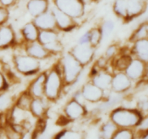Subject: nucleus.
<instances>
[{
    "label": "nucleus",
    "instance_id": "nucleus-7",
    "mask_svg": "<svg viewBox=\"0 0 148 139\" xmlns=\"http://www.w3.org/2000/svg\"><path fill=\"white\" fill-rule=\"evenodd\" d=\"M143 70V66L140 61L133 62L130 64V68L128 69V74L132 78H137L142 74Z\"/></svg>",
    "mask_w": 148,
    "mask_h": 139
},
{
    "label": "nucleus",
    "instance_id": "nucleus-16",
    "mask_svg": "<svg viewBox=\"0 0 148 139\" xmlns=\"http://www.w3.org/2000/svg\"><path fill=\"white\" fill-rule=\"evenodd\" d=\"M145 138H148V134L147 136H145Z\"/></svg>",
    "mask_w": 148,
    "mask_h": 139
},
{
    "label": "nucleus",
    "instance_id": "nucleus-6",
    "mask_svg": "<svg viewBox=\"0 0 148 139\" xmlns=\"http://www.w3.org/2000/svg\"><path fill=\"white\" fill-rule=\"evenodd\" d=\"M143 7V0H127V12L129 14H138L139 12H140Z\"/></svg>",
    "mask_w": 148,
    "mask_h": 139
},
{
    "label": "nucleus",
    "instance_id": "nucleus-9",
    "mask_svg": "<svg viewBox=\"0 0 148 139\" xmlns=\"http://www.w3.org/2000/svg\"><path fill=\"white\" fill-rule=\"evenodd\" d=\"M27 33L25 35L27 36V38L30 39V40H34L36 37H37V34H36V32L35 30V28H33V27H31V25H28L27 27Z\"/></svg>",
    "mask_w": 148,
    "mask_h": 139
},
{
    "label": "nucleus",
    "instance_id": "nucleus-10",
    "mask_svg": "<svg viewBox=\"0 0 148 139\" xmlns=\"http://www.w3.org/2000/svg\"><path fill=\"white\" fill-rule=\"evenodd\" d=\"M8 17V12L6 7H0V25H2L3 22L6 21Z\"/></svg>",
    "mask_w": 148,
    "mask_h": 139
},
{
    "label": "nucleus",
    "instance_id": "nucleus-14",
    "mask_svg": "<svg viewBox=\"0 0 148 139\" xmlns=\"http://www.w3.org/2000/svg\"><path fill=\"white\" fill-rule=\"evenodd\" d=\"M141 108H143L144 110H148V99L147 100H145L141 102Z\"/></svg>",
    "mask_w": 148,
    "mask_h": 139
},
{
    "label": "nucleus",
    "instance_id": "nucleus-13",
    "mask_svg": "<svg viewBox=\"0 0 148 139\" xmlns=\"http://www.w3.org/2000/svg\"><path fill=\"white\" fill-rule=\"evenodd\" d=\"M4 85H5V80H4L2 74H0V90L4 89Z\"/></svg>",
    "mask_w": 148,
    "mask_h": 139
},
{
    "label": "nucleus",
    "instance_id": "nucleus-2",
    "mask_svg": "<svg viewBox=\"0 0 148 139\" xmlns=\"http://www.w3.org/2000/svg\"><path fill=\"white\" fill-rule=\"evenodd\" d=\"M114 120L119 125L123 126H130L138 123L140 116L137 113L133 111H120L119 112L115 113L114 115Z\"/></svg>",
    "mask_w": 148,
    "mask_h": 139
},
{
    "label": "nucleus",
    "instance_id": "nucleus-8",
    "mask_svg": "<svg viewBox=\"0 0 148 139\" xmlns=\"http://www.w3.org/2000/svg\"><path fill=\"white\" fill-rule=\"evenodd\" d=\"M137 51L139 56L145 60H148V41L142 40L137 44Z\"/></svg>",
    "mask_w": 148,
    "mask_h": 139
},
{
    "label": "nucleus",
    "instance_id": "nucleus-3",
    "mask_svg": "<svg viewBox=\"0 0 148 139\" xmlns=\"http://www.w3.org/2000/svg\"><path fill=\"white\" fill-rule=\"evenodd\" d=\"M27 7L33 14H43L47 9L48 1L47 0H30Z\"/></svg>",
    "mask_w": 148,
    "mask_h": 139
},
{
    "label": "nucleus",
    "instance_id": "nucleus-15",
    "mask_svg": "<svg viewBox=\"0 0 148 139\" xmlns=\"http://www.w3.org/2000/svg\"><path fill=\"white\" fill-rule=\"evenodd\" d=\"M33 62H34L33 61V60H30V62H27V63H33ZM23 63H27V61H26V60H23ZM30 66H31V64H28V66L29 67H30Z\"/></svg>",
    "mask_w": 148,
    "mask_h": 139
},
{
    "label": "nucleus",
    "instance_id": "nucleus-4",
    "mask_svg": "<svg viewBox=\"0 0 148 139\" xmlns=\"http://www.w3.org/2000/svg\"><path fill=\"white\" fill-rule=\"evenodd\" d=\"M13 34L11 29L8 27L0 28V48L7 47L12 41Z\"/></svg>",
    "mask_w": 148,
    "mask_h": 139
},
{
    "label": "nucleus",
    "instance_id": "nucleus-1",
    "mask_svg": "<svg viewBox=\"0 0 148 139\" xmlns=\"http://www.w3.org/2000/svg\"><path fill=\"white\" fill-rule=\"evenodd\" d=\"M57 8L66 14L79 16L83 10V3L80 0H55Z\"/></svg>",
    "mask_w": 148,
    "mask_h": 139
},
{
    "label": "nucleus",
    "instance_id": "nucleus-12",
    "mask_svg": "<svg viewBox=\"0 0 148 139\" xmlns=\"http://www.w3.org/2000/svg\"><path fill=\"white\" fill-rule=\"evenodd\" d=\"M15 1L16 0H0V4L4 7H10L15 2Z\"/></svg>",
    "mask_w": 148,
    "mask_h": 139
},
{
    "label": "nucleus",
    "instance_id": "nucleus-5",
    "mask_svg": "<svg viewBox=\"0 0 148 139\" xmlns=\"http://www.w3.org/2000/svg\"><path fill=\"white\" fill-rule=\"evenodd\" d=\"M50 82L49 84L46 86V92L48 95L50 96V97H54L56 96V94H57V89L59 88V79L57 74H53L50 76Z\"/></svg>",
    "mask_w": 148,
    "mask_h": 139
},
{
    "label": "nucleus",
    "instance_id": "nucleus-11",
    "mask_svg": "<svg viewBox=\"0 0 148 139\" xmlns=\"http://www.w3.org/2000/svg\"><path fill=\"white\" fill-rule=\"evenodd\" d=\"M137 35L139 37L142 38V37H147L148 36V25H144L137 33Z\"/></svg>",
    "mask_w": 148,
    "mask_h": 139
}]
</instances>
